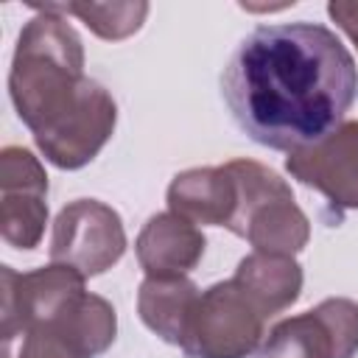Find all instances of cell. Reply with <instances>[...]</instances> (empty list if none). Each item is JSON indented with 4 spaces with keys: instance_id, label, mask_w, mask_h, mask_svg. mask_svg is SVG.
Segmentation results:
<instances>
[{
    "instance_id": "10",
    "label": "cell",
    "mask_w": 358,
    "mask_h": 358,
    "mask_svg": "<svg viewBox=\"0 0 358 358\" xmlns=\"http://www.w3.org/2000/svg\"><path fill=\"white\" fill-rule=\"evenodd\" d=\"M134 252L145 277H185L204 255V235L196 224L168 210L145 221L134 241Z\"/></svg>"
},
{
    "instance_id": "13",
    "label": "cell",
    "mask_w": 358,
    "mask_h": 358,
    "mask_svg": "<svg viewBox=\"0 0 358 358\" xmlns=\"http://www.w3.org/2000/svg\"><path fill=\"white\" fill-rule=\"evenodd\" d=\"M241 291L255 302V308L268 319L299 299L302 291V266L285 255L252 252L243 257L232 277Z\"/></svg>"
},
{
    "instance_id": "15",
    "label": "cell",
    "mask_w": 358,
    "mask_h": 358,
    "mask_svg": "<svg viewBox=\"0 0 358 358\" xmlns=\"http://www.w3.org/2000/svg\"><path fill=\"white\" fill-rule=\"evenodd\" d=\"M48 11L78 17L95 36L101 39H126L140 31L148 14V3H39Z\"/></svg>"
},
{
    "instance_id": "7",
    "label": "cell",
    "mask_w": 358,
    "mask_h": 358,
    "mask_svg": "<svg viewBox=\"0 0 358 358\" xmlns=\"http://www.w3.org/2000/svg\"><path fill=\"white\" fill-rule=\"evenodd\" d=\"M48 173L22 145L0 151V235L8 246H39L48 224Z\"/></svg>"
},
{
    "instance_id": "5",
    "label": "cell",
    "mask_w": 358,
    "mask_h": 358,
    "mask_svg": "<svg viewBox=\"0 0 358 358\" xmlns=\"http://www.w3.org/2000/svg\"><path fill=\"white\" fill-rule=\"evenodd\" d=\"M126 252L120 215L98 199H76L59 210L50 235V263L76 268L84 277L103 274Z\"/></svg>"
},
{
    "instance_id": "6",
    "label": "cell",
    "mask_w": 358,
    "mask_h": 358,
    "mask_svg": "<svg viewBox=\"0 0 358 358\" xmlns=\"http://www.w3.org/2000/svg\"><path fill=\"white\" fill-rule=\"evenodd\" d=\"M358 352V302L330 296L316 308L277 322L257 358H352Z\"/></svg>"
},
{
    "instance_id": "16",
    "label": "cell",
    "mask_w": 358,
    "mask_h": 358,
    "mask_svg": "<svg viewBox=\"0 0 358 358\" xmlns=\"http://www.w3.org/2000/svg\"><path fill=\"white\" fill-rule=\"evenodd\" d=\"M3 358H78L62 338L42 327H28L3 338Z\"/></svg>"
},
{
    "instance_id": "9",
    "label": "cell",
    "mask_w": 358,
    "mask_h": 358,
    "mask_svg": "<svg viewBox=\"0 0 358 358\" xmlns=\"http://www.w3.org/2000/svg\"><path fill=\"white\" fill-rule=\"evenodd\" d=\"M285 171L338 210H358V120H344L310 148L294 151Z\"/></svg>"
},
{
    "instance_id": "4",
    "label": "cell",
    "mask_w": 358,
    "mask_h": 358,
    "mask_svg": "<svg viewBox=\"0 0 358 358\" xmlns=\"http://www.w3.org/2000/svg\"><path fill=\"white\" fill-rule=\"evenodd\" d=\"M263 336L266 316L235 280H224L199 294L179 347L187 358H246L260 350Z\"/></svg>"
},
{
    "instance_id": "8",
    "label": "cell",
    "mask_w": 358,
    "mask_h": 358,
    "mask_svg": "<svg viewBox=\"0 0 358 358\" xmlns=\"http://www.w3.org/2000/svg\"><path fill=\"white\" fill-rule=\"evenodd\" d=\"M84 274L70 266L50 263L34 271H14L11 266L0 268V338L14 336L25 327L48 322L62 305L84 291Z\"/></svg>"
},
{
    "instance_id": "14",
    "label": "cell",
    "mask_w": 358,
    "mask_h": 358,
    "mask_svg": "<svg viewBox=\"0 0 358 358\" xmlns=\"http://www.w3.org/2000/svg\"><path fill=\"white\" fill-rule=\"evenodd\" d=\"M199 294L187 277H145L137 291V313L162 341L182 344Z\"/></svg>"
},
{
    "instance_id": "2",
    "label": "cell",
    "mask_w": 358,
    "mask_h": 358,
    "mask_svg": "<svg viewBox=\"0 0 358 358\" xmlns=\"http://www.w3.org/2000/svg\"><path fill=\"white\" fill-rule=\"evenodd\" d=\"M22 25L8 92L36 148L62 171L84 168L98 157L117 123L112 95L84 76V45L64 14L39 3Z\"/></svg>"
},
{
    "instance_id": "12",
    "label": "cell",
    "mask_w": 358,
    "mask_h": 358,
    "mask_svg": "<svg viewBox=\"0 0 358 358\" xmlns=\"http://www.w3.org/2000/svg\"><path fill=\"white\" fill-rule=\"evenodd\" d=\"M34 327H42L56 338H62L78 358H95L112 347L117 333V316L103 296L78 291L62 305L59 313H53L48 322Z\"/></svg>"
},
{
    "instance_id": "17",
    "label": "cell",
    "mask_w": 358,
    "mask_h": 358,
    "mask_svg": "<svg viewBox=\"0 0 358 358\" xmlns=\"http://www.w3.org/2000/svg\"><path fill=\"white\" fill-rule=\"evenodd\" d=\"M327 14L358 48V0H333L327 3Z\"/></svg>"
},
{
    "instance_id": "1",
    "label": "cell",
    "mask_w": 358,
    "mask_h": 358,
    "mask_svg": "<svg viewBox=\"0 0 358 358\" xmlns=\"http://www.w3.org/2000/svg\"><path fill=\"white\" fill-rule=\"evenodd\" d=\"M221 95L255 143L294 154L344 123L358 98V67L324 25H260L224 67Z\"/></svg>"
},
{
    "instance_id": "3",
    "label": "cell",
    "mask_w": 358,
    "mask_h": 358,
    "mask_svg": "<svg viewBox=\"0 0 358 358\" xmlns=\"http://www.w3.org/2000/svg\"><path fill=\"white\" fill-rule=\"evenodd\" d=\"M238 182V213L229 232L246 238L255 252L294 257L308 246L310 224L294 201L285 179L255 159L227 162Z\"/></svg>"
},
{
    "instance_id": "11",
    "label": "cell",
    "mask_w": 358,
    "mask_h": 358,
    "mask_svg": "<svg viewBox=\"0 0 358 358\" xmlns=\"http://www.w3.org/2000/svg\"><path fill=\"white\" fill-rule=\"evenodd\" d=\"M168 207L190 224L227 227L238 213V182L229 165L190 168L168 185Z\"/></svg>"
}]
</instances>
